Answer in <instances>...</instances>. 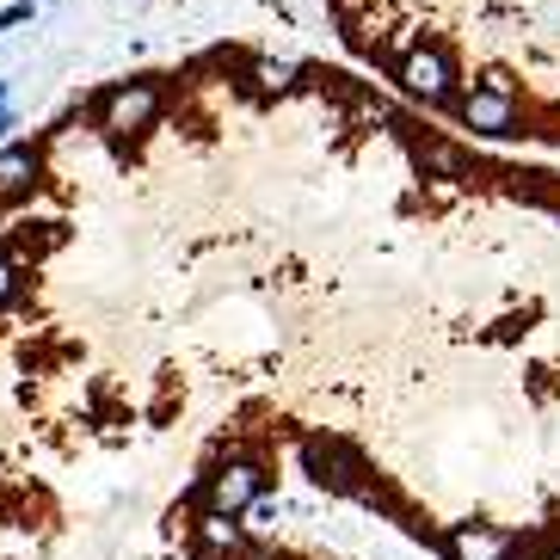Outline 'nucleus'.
Listing matches in <instances>:
<instances>
[{
	"label": "nucleus",
	"mask_w": 560,
	"mask_h": 560,
	"mask_svg": "<svg viewBox=\"0 0 560 560\" xmlns=\"http://www.w3.org/2000/svg\"><path fill=\"white\" fill-rule=\"evenodd\" d=\"M7 100H13V81H0V105H7Z\"/></svg>",
	"instance_id": "14"
},
{
	"label": "nucleus",
	"mask_w": 560,
	"mask_h": 560,
	"mask_svg": "<svg viewBox=\"0 0 560 560\" xmlns=\"http://www.w3.org/2000/svg\"><path fill=\"white\" fill-rule=\"evenodd\" d=\"M166 112V74H130V81H112L86 100V117H93V136L112 142L117 161H136L142 136L161 124Z\"/></svg>",
	"instance_id": "1"
},
{
	"label": "nucleus",
	"mask_w": 560,
	"mask_h": 560,
	"mask_svg": "<svg viewBox=\"0 0 560 560\" xmlns=\"http://www.w3.org/2000/svg\"><path fill=\"white\" fill-rule=\"evenodd\" d=\"M302 462H308V475L320 480L327 493H358L363 475H370L358 450H351L346 438H332V431H308V438H302Z\"/></svg>",
	"instance_id": "4"
},
{
	"label": "nucleus",
	"mask_w": 560,
	"mask_h": 560,
	"mask_svg": "<svg viewBox=\"0 0 560 560\" xmlns=\"http://www.w3.org/2000/svg\"><path fill=\"white\" fill-rule=\"evenodd\" d=\"M0 247L13 253L19 265H25V259H44V253L62 247V229H56V222H7V229H0Z\"/></svg>",
	"instance_id": "8"
},
{
	"label": "nucleus",
	"mask_w": 560,
	"mask_h": 560,
	"mask_svg": "<svg viewBox=\"0 0 560 560\" xmlns=\"http://www.w3.org/2000/svg\"><path fill=\"white\" fill-rule=\"evenodd\" d=\"M19 290H25V265H19L13 253L0 247V308H13V302H19Z\"/></svg>",
	"instance_id": "11"
},
{
	"label": "nucleus",
	"mask_w": 560,
	"mask_h": 560,
	"mask_svg": "<svg viewBox=\"0 0 560 560\" xmlns=\"http://www.w3.org/2000/svg\"><path fill=\"white\" fill-rule=\"evenodd\" d=\"M505 548V529H480V524H456L444 536V555L450 560H499Z\"/></svg>",
	"instance_id": "9"
},
{
	"label": "nucleus",
	"mask_w": 560,
	"mask_h": 560,
	"mask_svg": "<svg viewBox=\"0 0 560 560\" xmlns=\"http://www.w3.org/2000/svg\"><path fill=\"white\" fill-rule=\"evenodd\" d=\"M37 19V0H13V7H0V37L19 32V25H32Z\"/></svg>",
	"instance_id": "12"
},
{
	"label": "nucleus",
	"mask_w": 560,
	"mask_h": 560,
	"mask_svg": "<svg viewBox=\"0 0 560 560\" xmlns=\"http://www.w3.org/2000/svg\"><path fill=\"white\" fill-rule=\"evenodd\" d=\"M13 130H19V112L13 105H0V142H13Z\"/></svg>",
	"instance_id": "13"
},
{
	"label": "nucleus",
	"mask_w": 560,
	"mask_h": 560,
	"mask_svg": "<svg viewBox=\"0 0 560 560\" xmlns=\"http://www.w3.org/2000/svg\"><path fill=\"white\" fill-rule=\"evenodd\" d=\"M395 81L419 105H450L456 100V56L444 44H407V56L395 62Z\"/></svg>",
	"instance_id": "3"
},
{
	"label": "nucleus",
	"mask_w": 560,
	"mask_h": 560,
	"mask_svg": "<svg viewBox=\"0 0 560 560\" xmlns=\"http://www.w3.org/2000/svg\"><path fill=\"white\" fill-rule=\"evenodd\" d=\"M412 161L425 166V173H444V179H462L468 173V154L444 136H412Z\"/></svg>",
	"instance_id": "10"
},
{
	"label": "nucleus",
	"mask_w": 560,
	"mask_h": 560,
	"mask_svg": "<svg viewBox=\"0 0 560 560\" xmlns=\"http://www.w3.org/2000/svg\"><path fill=\"white\" fill-rule=\"evenodd\" d=\"M191 536H198V542H191L198 560H241V548L253 542L247 524H241L234 511H210V505H203V517L191 524Z\"/></svg>",
	"instance_id": "7"
},
{
	"label": "nucleus",
	"mask_w": 560,
	"mask_h": 560,
	"mask_svg": "<svg viewBox=\"0 0 560 560\" xmlns=\"http://www.w3.org/2000/svg\"><path fill=\"white\" fill-rule=\"evenodd\" d=\"M259 493H271V468H265V456L253 444H229L222 450V462H215L210 475H203V487H198V499L210 511H241L253 505Z\"/></svg>",
	"instance_id": "2"
},
{
	"label": "nucleus",
	"mask_w": 560,
	"mask_h": 560,
	"mask_svg": "<svg viewBox=\"0 0 560 560\" xmlns=\"http://www.w3.org/2000/svg\"><path fill=\"white\" fill-rule=\"evenodd\" d=\"M44 185V142H0V210L25 203Z\"/></svg>",
	"instance_id": "6"
},
{
	"label": "nucleus",
	"mask_w": 560,
	"mask_h": 560,
	"mask_svg": "<svg viewBox=\"0 0 560 560\" xmlns=\"http://www.w3.org/2000/svg\"><path fill=\"white\" fill-rule=\"evenodd\" d=\"M450 112L462 117V130H475V136H511V124H517V93L475 86V93H456Z\"/></svg>",
	"instance_id": "5"
}]
</instances>
